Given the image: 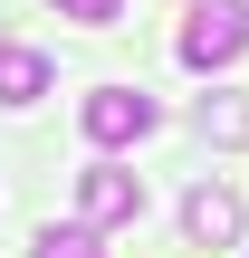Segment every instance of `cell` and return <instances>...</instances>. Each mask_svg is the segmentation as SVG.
Returning <instances> with one entry per match:
<instances>
[{
	"label": "cell",
	"mask_w": 249,
	"mask_h": 258,
	"mask_svg": "<svg viewBox=\"0 0 249 258\" xmlns=\"http://www.w3.org/2000/svg\"><path fill=\"white\" fill-rule=\"evenodd\" d=\"M38 258H96V230H77V220L58 230V220H48V230H38Z\"/></svg>",
	"instance_id": "cell-7"
},
{
	"label": "cell",
	"mask_w": 249,
	"mask_h": 258,
	"mask_svg": "<svg viewBox=\"0 0 249 258\" xmlns=\"http://www.w3.org/2000/svg\"><path fill=\"white\" fill-rule=\"evenodd\" d=\"M202 134H211V144H240V134H249V96L211 86V96H202Z\"/></svg>",
	"instance_id": "cell-6"
},
{
	"label": "cell",
	"mask_w": 249,
	"mask_h": 258,
	"mask_svg": "<svg viewBox=\"0 0 249 258\" xmlns=\"http://www.w3.org/2000/svg\"><path fill=\"white\" fill-rule=\"evenodd\" d=\"M48 10H58V19H86V29H106V19H115L125 0H48Z\"/></svg>",
	"instance_id": "cell-8"
},
{
	"label": "cell",
	"mask_w": 249,
	"mask_h": 258,
	"mask_svg": "<svg viewBox=\"0 0 249 258\" xmlns=\"http://www.w3.org/2000/svg\"><path fill=\"white\" fill-rule=\"evenodd\" d=\"M77 124H86L96 144H134V134H154V96H144V86H96V96L77 105Z\"/></svg>",
	"instance_id": "cell-3"
},
{
	"label": "cell",
	"mask_w": 249,
	"mask_h": 258,
	"mask_svg": "<svg viewBox=\"0 0 249 258\" xmlns=\"http://www.w3.org/2000/svg\"><path fill=\"white\" fill-rule=\"evenodd\" d=\"M182 230H192L202 249H230V239H240V191H230V182H192V201H182Z\"/></svg>",
	"instance_id": "cell-4"
},
{
	"label": "cell",
	"mask_w": 249,
	"mask_h": 258,
	"mask_svg": "<svg viewBox=\"0 0 249 258\" xmlns=\"http://www.w3.org/2000/svg\"><path fill=\"white\" fill-rule=\"evenodd\" d=\"M249 48V0H192L182 19V67H230Z\"/></svg>",
	"instance_id": "cell-1"
},
{
	"label": "cell",
	"mask_w": 249,
	"mask_h": 258,
	"mask_svg": "<svg viewBox=\"0 0 249 258\" xmlns=\"http://www.w3.org/2000/svg\"><path fill=\"white\" fill-rule=\"evenodd\" d=\"M134 211H144V182L125 163H86L77 172V230H125Z\"/></svg>",
	"instance_id": "cell-2"
},
{
	"label": "cell",
	"mask_w": 249,
	"mask_h": 258,
	"mask_svg": "<svg viewBox=\"0 0 249 258\" xmlns=\"http://www.w3.org/2000/svg\"><path fill=\"white\" fill-rule=\"evenodd\" d=\"M48 96V57L38 48H0V105H38Z\"/></svg>",
	"instance_id": "cell-5"
}]
</instances>
